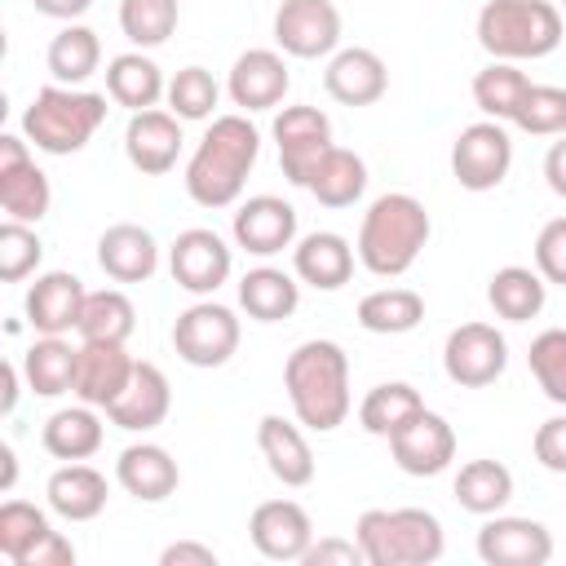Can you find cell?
Here are the masks:
<instances>
[{
	"label": "cell",
	"mask_w": 566,
	"mask_h": 566,
	"mask_svg": "<svg viewBox=\"0 0 566 566\" xmlns=\"http://www.w3.org/2000/svg\"><path fill=\"white\" fill-rule=\"evenodd\" d=\"M283 389L292 402V416L314 429L332 433L345 424L354 398H349V354L336 340H301L283 363Z\"/></svg>",
	"instance_id": "1"
},
{
	"label": "cell",
	"mask_w": 566,
	"mask_h": 566,
	"mask_svg": "<svg viewBox=\"0 0 566 566\" xmlns=\"http://www.w3.org/2000/svg\"><path fill=\"white\" fill-rule=\"evenodd\" d=\"M261 155V133L248 115H217L186 164V195L199 208H230Z\"/></svg>",
	"instance_id": "2"
},
{
	"label": "cell",
	"mask_w": 566,
	"mask_h": 566,
	"mask_svg": "<svg viewBox=\"0 0 566 566\" xmlns=\"http://www.w3.org/2000/svg\"><path fill=\"white\" fill-rule=\"evenodd\" d=\"M429 234H433V221H429L424 203L407 190H389V195L371 199V208L363 212L354 252L376 279H398L416 265Z\"/></svg>",
	"instance_id": "3"
},
{
	"label": "cell",
	"mask_w": 566,
	"mask_h": 566,
	"mask_svg": "<svg viewBox=\"0 0 566 566\" xmlns=\"http://www.w3.org/2000/svg\"><path fill=\"white\" fill-rule=\"evenodd\" d=\"M562 9L553 0H486L478 9V44L495 62L548 57L562 44Z\"/></svg>",
	"instance_id": "4"
},
{
	"label": "cell",
	"mask_w": 566,
	"mask_h": 566,
	"mask_svg": "<svg viewBox=\"0 0 566 566\" xmlns=\"http://www.w3.org/2000/svg\"><path fill=\"white\" fill-rule=\"evenodd\" d=\"M106 119V97L71 84H44L22 111V133L44 155H75Z\"/></svg>",
	"instance_id": "5"
},
{
	"label": "cell",
	"mask_w": 566,
	"mask_h": 566,
	"mask_svg": "<svg viewBox=\"0 0 566 566\" xmlns=\"http://www.w3.org/2000/svg\"><path fill=\"white\" fill-rule=\"evenodd\" d=\"M354 539L367 566H429L447 548L442 522L429 509H367Z\"/></svg>",
	"instance_id": "6"
},
{
	"label": "cell",
	"mask_w": 566,
	"mask_h": 566,
	"mask_svg": "<svg viewBox=\"0 0 566 566\" xmlns=\"http://www.w3.org/2000/svg\"><path fill=\"white\" fill-rule=\"evenodd\" d=\"M239 336L243 332H239L234 310L217 301H195L172 323V349L190 367H226L239 349Z\"/></svg>",
	"instance_id": "7"
},
{
	"label": "cell",
	"mask_w": 566,
	"mask_h": 566,
	"mask_svg": "<svg viewBox=\"0 0 566 566\" xmlns=\"http://www.w3.org/2000/svg\"><path fill=\"white\" fill-rule=\"evenodd\" d=\"M509 367V340L495 323H460L442 345V371L460 389H486Z\"/></svg>",
	"instance_id": "8"
},
{
	"label": "cell",
	"mask_w": 566,
	"mask_h": 566,
	"mask_svg": "<svg viewBox=\"0 0 566 566\" xmlns=\"http://www.w3.org/2000/svg\"><path fill=\"white\" fill-rule=\"evenodd\" d=\"M509 168H513V142H509L500 119H478V124L455 133V142H451V177L464 190H473V195L495 190L509 177Z\"/></svg>",
	"instance_id": "9"
},
{
	"label": "cell",
	"mask_w": 566,
	"mask_h": 566,
	"mask_svg": "<svg viewBox=\"0 0 566 566\" xmlns=\"http://www.w3.org/2000/svg\"><path fill=\"white\" fill-rule=\"evenodd\" d=\"M274 44L287 57H332L340 44V9L332 0H283L274 9Z\"/></svg>",
	"instance_id": "10"
},
{
	"label": "cell",
	"mask_w": 566,
	"mask_h": 566,
	"mask_svg": "<svg viewBox=\"0 0 566 566\" xmlns=\"http://www.w3.org/2000/svg\"><path fill=\"white\" fill-rule=\"evenodd\" d=\"M274 142L283 177L292 186H310L314 164L332 150V119L318 106H283L274 115Z\"/></svg>",
	"instance_id": "11"
},
{
	"label": "cell",
	"mask_w": 566,
	"mask_h": 566,
	"mask_svg": "<svg viewBox=\"0 0 566 566\" xmlns=\"http://www.w3.org/2000/svg\"><path fill=\"white\" fill-rule=\"evenodd\" d=\"M230 243L217 234V230H203V226H190L172 239L168 248V270H172V283L190 296H212L226 279H230Z\"/></svg>",
	"instance_id": "12"
},
{
	"label": "cell",
	"mask_w": 566,
	"mask_h": 566,
	"mask_svg": "<svg viewBox=\"0 0 566 566\" xmlns=\"http://www.w3.org/2000/svg\"><path fill=\"white\" fill-rule=\"evenodd\" d=\"M389 455L411 478H438L455 460V429L447 424V416L424 407L389 438Z\"/></svg>",
	"instance_id": "13"
},
{
	"label": "cell",
	"mask_w": 566,
	"mask_h": 566,
	"mask_svg": "<svg viewBox=\"0 0 566 566\" xmlns=\"http://www.w3.org/2000/svg\"><path fill=\"white\" fill-rule=\"evenodd\" d=\"M478 557L486 566H544L553 557V535L535 517L491 513L478 531Z\"/></svg>",
	"instance_id": "14"
},
{
	"label": "cell",
	"mask_w": 566,
	"mask_h": 566,
	"mask_svg": "<svg viewBox=\"0 0 566 566\" xmlns=\"http://www.w3.org/2000/svg\"><path fill=\"white\" fill-rule=\"evenodd\" d=\"M248 535L261 557L270 562H301L314 544V522L296 500H265L248 517Z\"/></svg>",
	"instance_id": "15"
},
{
	"label": "cell",
	"mask_w": 566,
	"mask_h": 566,
	"mask_svg": "<svg viewBox=\"0 0 566 566\" xmlns=\"http://www.w3.org/2000/svg\"><path fill=\"white\" fill-rule=\"evenodd\" d=\"M230 230L248 256H279L296 243V208L279 195H252L239 203Z\"/></svg>",
	"instance_id": "16"
},
{
	"label": "cell",
	"mask_w": 566,
	"mask_h": 566,
	"mask_svg": "<svg viewBox=\"0 0 566 566\" xmlns=\"http://www.w3.org/2000/svg\"><path fill=\"white\" fill-rule=\"evenodd\" d=\"M287 88H292V75H287L283 53H274V49L239 53L230 66V80H226V93L243 115L248 111H274L287 97Z\"/></svg>",
	"instance_id": "17"
},
{
	"label": "cell",
	"mask_w": 566,
	"mask_h": 566,
	"mask_svg": "<svg viewBox=\"0 0 566 566\" xmlns=\"http://www.w3.org/2000/svg\"><path fill=\"white\" fill-rule=\"evenodd\" d=\"M323 88H327V97L340 102V106H371V102H380L385 88H389V66H385V57H380L376 49H363V44L336 49V53L327 57Z\"/></svg>",
	"instance_id": "18"
},
{
	"label": "cell",
	"mask_w": 566,
	"mask_h": 566,
	"mask_svg": "<svg viewBox=\"0 0 566 566\" xmlns=\"http://www.w3.org/2000/svg\"><path fill=\"white\" fill-rule=\"evenodd\" d=\"M124 155L146 177L172 172V164L181 155V119L172 111H159V106L133 111V119L124 128Z\"/></svg>",
	"instance_id": "19"
},
{
	"label": "cell",
	"mask_w": 566,
	"mask_h": 566,
	"mask_svg": "<svg viewBox=\"0 0 566 566\" xmlns=\"http://www.w3.org/2000/svg\"><path fill=\"white\" fill-rule=\"evenodd\" d=\"M84 283L71 270H44L35 274V283L27 287L22 314L40 336H62L71 327H80V310H84Z\"/></svg>",
	"instance_id": "20"
},
{
	"label": "cell",
	"mask_w": 566,
	"mask_h": 566,
	"mask_svg": "<svg viewBox=\"0 0 566 566\" xmlns=\"http://www.w3.org/2000/svg\"><path fill=\"white\" fill-rule=\"evenodd\" d=\"M133 367L137 358L124 349V340H84L80 363H75V398L106 411L124 394Z\"/></svg>",
	"instance_id": "21"
},
{
	"label": "cell",
	"mask_w": 566,
	"mask_h": 566,
	"mask_svg": "<svg viewBox=\"0 0 566 566\" xmlns=\"http://www.w3.org/2000/svg\"><path fill=\"white\" fill-rule=\"evenodd\" d=\"M168 407H172V385H168V376H164L155 363L137 358V367H133L124 394L106 407V416H111V424H119V429H128V433H146V429H155V424L168 420Z\"/></svg>",
	"instance_id": "22"
},
{
	"label": "cell",
	"mask_w": 566,
	"mask_h": 566,
	"mask_svg": "<svg viewBox=\"0 0 566 566\" xmlns=\"http://www.w3.org/2000/svg\"><path fill=\"white\" fill-rule=\"evenodd\" d=\"M97 265L115 283H146L159 270V243L146 226L115 221L97 234Z\"/></svg>",
	"instance_id": "23"
},
{
	"label": "cell",
	"mask_w": 566,
	"mask_h": 566,
	"mask_svg": "<svg viewBox=\"0 0 566 566\" xmlns=\"http://www.w3.org/2000/svg\"><path fill=\"white\" fill-rule=\"evenodd\" d=\"M115 482H119L133 500L159 504V500H168V495L177 491L181 469H177V460H172L159 442H133V447H124L119 460H115Z\"/></svg>",
	"instance_id": "24"
},
{
	"label": "cell",
	"mask_w": 566,
	"mask_h": 566,
	"mask_svg": "<svg viewBox=\"0 0 566 566\" xmlns=\"http://www.w3.org/2000/svg\"><path fill=\"white\" fill-rule=\"evenodd\" d=\"M256 447L283 486H310L314 482V451H310V438L301 433V420L292 424L283 416H261L256 420Z\"/></svg>",
	"instance_id": "25"
},
{
	"label": "cell",
	"mask_w": 566,
	"mask_h": 566,
	"mask_svg": "<svg viewBox=\"0 0 566 566\" xmlns=\"http://www.w3.org/2000/svg\"><path fill=\"white\" fill-rule=\"evenodd\" d=\"M44 495H49V509L66 522H93L102 509H106V473L84 464V460H66L62 469L49 473L44 482Z\"/></svg>",
	"instance_id": "26"
},
{
	"label": "cell",
	"mask_w": 566,
	"mask_h": 566,
	"mask_svg": "<svg viewBox=\"0 0 566 566\" xmlns=\"http://www.w3.org/2000/svg\"><path fill=\"white\" fill-rule=\"evenodd\" d=\"M292 270L301 283H310L318 292H336L354 274V248L336 230H314L292 248Z\"/></svg>",
	"instance_id": "27"
},
{
	"label": "cell",
	"mask_w": 566,
	"mask_h": 566,
	"mask_svg": "<svg viewBox=\"0 0 566 566\" xmlns=\"http://www.w3.org/2000/svg\"><path fill=\"white\" fill-rule=\"evenodd\" d=\"M239 305L256 323H283L301 305V283L279 265H256L239 279Z\"/></svg>",
	"instance_id": "28"
},
{
	"label": "cell",
	"mask_w": 566,
	"mask_h": 566,
	"mask_svg": "<svg viewBox=\"0 0 566 566\" xmlns=\"http://www.w3.org/2000/svg\"><path fill=\"white\" fill-rule=\"evenodd\" d=\"M168 93L164 84V71L155 57H146L142 49L133 53H119L106 62V97L115 106H128V111H150L159 97Z\"/></svg>",
	"instance_id": "29"
},
{
	"label": "cell",
	"mask_w": 566,
	"mask_h": 566,
	"mask_svg": "<svg viewBox=\"0 0 566 566\" xmlns=\"http://www.w3.org/2000/svg\"><path fill=\"white\" fill-rule=\"evenodd\" d=\"M102 438H106V429H102V420H97V407H88V402L53 411V416L44 420V429H40L44 451H49L53 460H62V464H66V460H88V455H97V451H102Z\"/></svg>",
	"instance_id": "30"
},
{
	"label": "cell",
	"mask_w": 566,
	"mask_h": 566,
	"mask_svg": "<svg viewBox=\"0 0 566 566\" xmlns=\"http://www.w3.org/2000/svg\"><path fill=\"white\" fill-rule=\"evenodd\" d=\"M75 363H80V349H71V340L40 336L22 354V380L35 398H62V394H75Z\"/></svg>",
	"instance_id": "31"
},
{
	"label": "cell",
	"mask_w": 566,
	"mask_h": 566,
	"mask_svg": "<svg viewBox=\"0 0 566 566\" xmlns=\"http://www.w3.org/2000/svg\"><path fill=\"white\" fill-rule=\"evenodd\" d=\"M305 190H310L323 208H349V203H358L363 190H367V164H363V155H354V150H345V146H332V150L314 164Z\"/></svg>",
	"instance_id": "32"
},
{
	"label": "cell",
	"mask_w": 566,
	"mask_h": 566,
	"mask_svg": "<svg viewBox=\"0 0 566 566\" xmlns=\"http://www.w3.org/2000/svg\"><path fill=\"white\" fill-rule=\"evenodd\" d=\"M486 301H491V310H495L500 318L526 323V318H535V314L544 310L548 283H544V274L531 270V265H504V270H495V274L486 279Z\"/></svg>",
	"instance_id": "33"
},
{
	"label": "cell",
	"mask_w": 566,
	"mask_h": 566,
	"mask_svg": "<svg viewBox=\"0 0 566 566\" xmlns=\"http://www.w3.org/2000/svg\"><path fill=\"white\" fill-rule=\"evenodd\" d=\"M44 62H49L53 84H71V88H80V84L102 66V40H97L93 27H84V22H66V27L49 40Z\"/></svg>",
	"instance_id": "34"
},
{
	"label": "cell",
	"mask_w": 566,
	"mask_h": 566,
	"mask_svg": "<svg viewBox=\"0 0 566 566\" xmlns=\"http://www.w3.org/2000/svg\"><path fill=\"white\" fill-rule=\"evenodd\" d=\"M424 318V296L411 287H376L358 301V327L371 336H402L416 332Z\"/></svg>",
	"instance_id": "35"
},
{
	"label": "cell",
	"mask_w": 566,
	"mask_h": 566,
	"mask_svg": "<svg viewBox=\"0 0 566 566\" xmlns=\"http://www.w3.org/2000/svg\"><path fill=\"white\" fill-rule=\"evenodd\" d=\"M451 491H455L460 509H469L478 517H491L513 500V473L500 460H469V464H460Z\"/></svg>",
	"instance_id": "36"
},
{
	"label": "cell",
	"mask_w": 566,
	"mask_h": 566,
	"mask_svg": "<svg viewBox=\"0 0 566 566\" xmlns=\"http://www.w3.org/2000/svg\"><path fill=\"white\" fill-rule=\"evenodd\" d=\"M416 411H424V398L407 385V380H385L376 389H367V398L358 402V424L371 433V438H394Z\"/></svg>",
	"instance_id": "37"
},
{
	"label": "cell",
	"mask_w": 566,
	"mask_h": 566,
	"mask_svg": "<svg viewBox=\"0 0 566 566\" xmlns=\"http://www.w3.org/2000/svg\"><path fill=\"white\" fill-rule=\"evenodd\" d=\"M526 88H531V75L517 62H495L491 57V66H482L473 75V102H478V111L486 119H500V124H513Z\"/></svg>",
	"instance_id": "38"
},
{
	"label": "cell",
	"mask_w": 566,
	"mask_h": 566,
	"mask_svg": "<svg viewBox=\"0 0 566 566\" xmlns=\"http://www.w3.org/2000/svg\"><path fill=\"white\" fill-rule=\"evenodd\" d=\"M53 203V186L44 177V168H35V159L0 168V208L9 221H27L35 226Z\"/></svg>",
	"instance_id": "39"
},
{
	"label": "cell",
	"mask_w": 566,
	"mask_h": 566,
	"mask_svg": "<svg viewBox=\"0 0 566 566\" xmlns=\"http://www.w3.org/2000/svg\"><path fill=\"white\" fill-rule=\"evenodd\" d=\"M137 327V310L119 287H102L84 296L80 310V340H128Z\"/></svg>",
	"instance_id": "40"
},
{
	"label": "cell",
	"mask_w": 566,
	"mask_h": 566,
	"mask_svg": "<svg viewBox=\"0 0 566 566\" xmlns=\"http://www.w3.org/2000/svg\"><path fill=\"white\" fill-rule=\"evenodd\" d=\"M181 22L177 0H119V31L137 49H159Z\"/></svg>",
	"instance_id": "41"
},
{
	"label": "cell",
	"mask_w": 566,
	"mask_h": 566,
	"mask_svg": "<svg viewBox=\"0 0 566 566\" xmlns=\"http://www.w3.org/2000/svg\"><path fill=\"white\" fill-rule=\"evenodd\" d=\"M168 111L181 119V124H190V119H212V111H217V102H221V84L212 80V71H203V66H181L172 80H168Z\"/></svg>",
	"instance_id": "42"
},
{
	"label": "cell",
	"mask_w": 566,
	"mask_h": 566,
	"mask_svg": "<svg viewBox=\"0 0 566 566\" xmlns=\"http://www.w3.org/2000/svg\"><path fill=\"white\" fill-rule=\"evenodd\" d=\"M531 376L539 380L544 398L566 407V327H544L535 340H531Z\"/></svg>",
	"instance_id": "43"
},
{
	"label": "cell",
	"mask_w": 566,
	"mask_h": 566,
	"mask_svg": "<svg viewBox=\"0 0 566 566\" xmlns=\"http://www.w3.org/2000/svg\"><path fill=\"white\" fill-rule=\"evenodd\" d=\"M513 124L531 137H562L566 133V88L557 84H531Z\"/></svg>",
	"instance_id": "44"
},
{
	"label": "cell",
	"mask_w": 566,
	"mask_h": 566,
	"mask_svg": "<svg viewBox=\"0 0 566 566\" xmlns=\"http://www.w3.org/2000/svg\"><path fill=\"white\" fill-rule=\"evenodd\" d=\"M53 526H49V517H44V509H35V504H27V500H4L0 504V553L18 566L22 562V553L35 544V539H44Z\"/></svg>",
	"instance_id": "45"
},
{
	"label": "cell",
	"mask_w": 566,
	"mask_h": 566,
	"mask_svg": "<svg viewBox=\"0 0 566 566\" xmlns=\"http://www.w3.org/2000/svg\"><path fill=\"white\" fill-rule=\"evenodd\" d=\"M40 256H44V243H40L35 226L4 217V226H0V279L4 283H22L40 265Z\"/></svg>",
	"instance_id": "46"
},
{
	"label": "cell",
	"mask_w": 566,
	"mask_h": 566,
	"mask_svg": "<svg viewBox=\"0 0 566 566\" xmlns=\"http://www.w3.org/2000/svg\"><path fill=\"white\" fill-rule=\"evenodd\" d=\"M535 270L544 274V283L566 287V217L544 221V230L535 234Z\"/></svg>",
	"instance_id": "47"
},
{
	"label": "cell",
	"mask_w": 566,
	"mask_h": 566,
	"mask_svg": "<svg viewBox=\"0 0 566 566\" xmlns=\"http://www.w3.org/2000/svg\"><path fill=\"white\" fill-rule=\"evenodd\" d=\"M535 460L548 469V473H566V411L562 416H548L539 429H535Z\"/></svg>",
	"instance_id": "48"
},
{
	"label": "cell",
	"mask_w": 566,
	"mask_h": 566,
	"mask_svg": "<svg viewBox=\"0 0 566 566\" xmlns=\"http://www.w3.org/2000/svg\"><path fill=\"white\" fill-rule=\"evenodd\" d=\"M301 562H305V566H358V562H363V548H358V539L323 535V539H314V544L305 548Z\"/></svg>",
	"instance_id": "49"
},
{
	"label": "cell",
	"mask_w": 566,
	"mask_h": 566,
	"mask_svg": "<svg viewBox=\"0 0 566 566\" xmlns=\"http://www.w3.org/2000/svg\"><path fill=\"white\" fill-rule=\"evenodd\" d=\"M71 562H75L71 539H66L62 531H49L44 539H35V544L22 553V562H18V566H71Z\"/></svg>",
	"instance_id": "50"
},
{
	"label": "cell",
	"mask_w": 566,
	"mask_h": 566,
	"mask_svg": "<svg viewBox=\"0 0 566 566\" xmlns=\"http://www.w3.org/2000/svg\"><path fill=\"white\" fill-rule=\"evenodd\" d=\"M159 566H217V553L195 539H177L159 553Z\"/></svg>",
	"instance_id": "51"
},
{
	"label": "cell",
	"mask_w": 566,
	"mask_h": 566,
	"mask_svg": "<svg viewBox=\"0 0 566 566\" xmlns=\"http://www.w3.org/2000/svg\"><path fill=\"white\" fill-rule=\"evenodd\" d=\"M544 181H548V190H553L557 199H566V133H562V142H553L548 155H544Z\"/></svg>",
	"instance_id": "52"
},
{
	"label": "cell",
	"mask_w": 566,
	"mask_h": 566,
	"mask_svg": "<svg viewBox=\"0 0 566 566\" xmlns=\"http://www.w3.org/2000/svg\"><path fill=\"white\" fill-rule=\"evenodd\" d=\"M31 4H35V13L57 18V22H75V18H84L93 9V0H31Z\"/></svg>",
	"instance_id": "53"
},
{
	"label": "cell",
	"mask_w": 566,
	"mask_h": 566,
	"mask_svg": "<svg viewBox=\"0 0 566 566\" xmlns=\"http://www.w3.org/2000/svg\"><path fill=\"white\" fill-rule=\"evenodd\" d=\"M18 376H22V367L4 363V398H0V411H4V416L18 407V394H22V389H18Z\"/></svg>",
	"instance_id": "54"
},
{
	"label": "cell",
	"mask_w": 566,
	"mask_h": 566,
	"mask_svg": "<svg viewBox=\"0 0 566 566\" xmlns=\"http://www.w3.org/2000/svg\"><path fill=\"white\" fill-rule=\"evenodd\" d=\"M0 460H4V478H0V486L9 491L13 478H18V455H13V447H0Z\"/></svg>",
	"instance_id": "55"
},
{
	"label": "cell",
	"mask_w": 566,
	"mask_h": 566,
	"mask_svg": "<svg viewBox=\"0 0 566 566\" xmlns=\"http://www.w3.org/2000/svg\"><path fill=\"white\" fill-rule=\"evenodd\" d=\"M562 13H566V0H562Z\"/></svg>",
	"instance_id": "56"
}]
</instances>
